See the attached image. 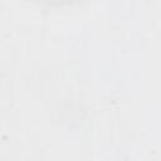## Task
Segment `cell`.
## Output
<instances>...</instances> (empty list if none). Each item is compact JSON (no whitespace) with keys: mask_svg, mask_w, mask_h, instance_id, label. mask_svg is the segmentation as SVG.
<instances>
[{"mask_svg":"<svg viewBox=\"0 0 161 161\" xmlns=\"http://www.w3.org/2000/svg\"><path fill=\"white\" fill-rule=\"evenodd\" d=\"M38 1L40 4H45V5H62V4H69L73 3L75 0H34Z\"/></svg>","mask_w":161,"mask_h":161,"instance_id":"6da1fadb","label":"cell"}]
</instances>
